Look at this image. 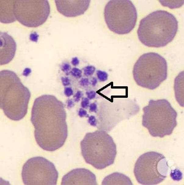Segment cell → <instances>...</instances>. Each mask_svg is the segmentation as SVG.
I'll use <instances>...</instances> for the list:
<instances>
[{
    "label": "cell",
    "mask_w": 184,
    "mask_h": 185,
    "mask_svg": "<svg viewBox=\"0 0 184 185\" xmlns=\"http://www.w3.org/2000/svg\"><path fill=\"white\" fill-rule=\"evenodd\" d=\"M71 64L74 66H77L79 64L80 61L77 57L72 58L71 62Z\"/></svg>",
    "instance_id": "cell-35"
},
{
    "label": "cell",
    "mask_w": 184,
    "mask_h": 185,
    "mask_svg": "<svg viewBox=\"0 0 184 185\" xmlns=\"http://www.w3.org/2000/svg\"><path fill=\"white\" fill-rule=\"evenodd\" d=\"M62 84L64 87H67L70 85V80L68 77H62L61 78Z\"/></svg>",
    "instance_id": "cell-29"
},
{
    "label": "cell",
    "mask_w": 184,
    "mask_h": 185,
    "mask_svg": "<svg viewBox=\"0 0 184 185\" xmlns=\"http://www.w3.org/2000/svg\"><path fill=\"white\" fill-rule=\"evenodd\" d=\"M79 84L80 86H81V87H87L89 86L90 83L88 79L87 78H82L80 80Z\"/></svg>",
    "instance_id": "cell-24"
},
{
    "label": "cell",
    "mask_w": 184,
    "mask_h": 185,
    "mask_svg": "<svg viewBox=\"0 0 184 185\" xmlns=\"http://www.w3.org/2000/svg\"><path fill=\"white\" fill-rule=\"evenodd\" d=\"M81 154L87 164L103 169L115 162L117 146L112 138L103 130L88 133L80 142Z\"/></svg>",
    "instance_id": "cell-4"
},
{
    "label": "cell",
    "mask_w": 184,
    "mask_h": 185,
    "mask_svg": "<svg viewBox=\"0 0 184 185\" xmlns=\"http://www.w3.org/2000/svg\"><path fill=\"white\" fill-rule=\"evenodd\" d=\"M60 68L61 70L65 72L67 75H69L70 74L71 66L68 63H63L61 65Z\"/></svg>",
    "instance_id": "cell-22"
},
{
    "label": "cell",
    "mask_w": 184,
    "mask_h": 185,
    "mask_svg": "<svg viewBox=\"0 0 184 185\" xmlns=\"http://www.w3.org/2000/svg\"><path fill=\"white\" fill-rule=\"evenodd\" d=\"M86 95H87V97H88L89 99L92 100L96 98V92L94 91H87Z\"/></svg>",
    "instance_id": "cell-32"
},
{
    "label": "cell",
    "mask_w": 184,
    "mask_h": 185,
    "mask_svg": "<svg viewBox=\"0 0 184 185\" xmlns=\"http://www.w3.org/2000/svg\"><path fill=\"white\" fill-rule=\"evenodd\" d=\"M39 38V35L36 32H32L30 36V40L34 42H38Z\"/></svg>",
    "instance_id": "cell-27"
},
{
    "label": "cell",
    "mask_w": 184,
    "mask_h": 185,
    "mask_svg": "<svg viewBox=\"0 0 184 185\" xmlns=\"http://www.w3.org/2000/svg\"><path fill=\"white\" fill-rule=\"evenodd\" d=\"M15 1H0V21L4 24H9L16 20L14 13Z\"/></svg>",
    "instance_id": "cell-14"
},
{
    "label": "cell",
    "mask_w": 184,
    "mask_h": 185,
    "mask_svg": "<svg viewBox=\"0 0 184 185\" xmlns=\"http://www.w3.org/2000/svg\"><path fill=\"white\" fill-rule=\"evenodd\" d=\"M78 115L80 117H88L89 115H88V112L86 110L83 108L80 109L78 113Z\"/></svg>",
    "instance_id": "cell-31"
},
{
    "label": "cell",
    "mask_w": 184,
    "mask_h": 185,
    "mask_svg": "<svg viewBox=\"0 0 184 185\" xmlns=\"http://www.w3.org/2000/svg\"><path fill=\"white\" fill-rule=\"evenodd\" d=\"M67 108L68 109L72 108H73L74 106V105H75L74 101L71 99H68L67 102Z\"/></svg>",
    "instance_id": "cell-34"
},
{
    "label": "cell",
    "mask_w": 184,
    "mask_h": 185,
    "mask_svg": "<svg viewBox=\"0 0 184 185\" xmlns=\"http://www.w3.org/2000/svg\"><path fill=\"white\" fill-rule=\"evenodd\" d=\"M178 29V21L173 14L157 10L141 20L137 34L139 39L145 46L160 48L174 40Z\"/></svg>",
    "instance_id": "cell-3"
},
{
    "label": "cell",
    "mask_w": 184,
    "mask_h": 185,
    "mask_svg": "<svg viewBox=\"0 0 184 185\" xmlns=\"http://www.w3.org/2000/svg\"><path fill=\"white\" fill-rule=\"evenodd\" d=\"M70 74L76 79H80L82 76V71L77 68H73L70 71Z\"/></svg>",
    "instance_id": "cell-21"
},
{
    "label": "cell",
    "mask_w": 184,
    "mask_h": 185,
    "mask_svg": "<svg viewBox=\"0 0 184 185\" xmlns=\"http://www.w3.org/2000/svg\"><path fill=\"white\" fill-rule=\"evenodd\" d=\"M143 111L142 126L153 137L170 135L177 126V112L166 99L150 100Z\"/></svg>",
    "instance_id": "cell-5"
},
{
    "label": "cell",
    "mask_w": 184,
    "mask_h": 185,
    "mask_svg": "<svg viewBox=\"0 0 184 185\" xmlns=\"http://www.w3.org/2000/svg\"><path fill=\"white\" fill-rule=\"evenodd\" d=\"M83 94L82 91H78L76 92V94L74 95L73 98H74V102H78L80 100L81 98L83 97Z\"/></svg>",
    "instance_id": "cell-26"
},
{
    "label": "cell",
    "mask_w": 184,
    "mask_h": 185,
    "mask_svg": "<svg viewBox=\"0 0 184 185\" xmlns=\"http://www.w3.org/2000/svg\"><path fill=\"white\" fill-rule=\"evenodd\" d=\"M97 79L96 77H93L91 80V85L93 87H95L97 84Z\"/></svg>",
    "instance_id": "cell-36"
},
{
    "label": "cell",
    "mask_w": 184,
    "mask_h": 185,
    "mask_svg": "<svg viewBox=\"0 0 184 185\" xmlns=\"http://www.w3.org/2000/svg\"><path fill=\"white\" fill-rule=\"evenodd\" d=\"M31 93L12 71L4 70L0 72L1 109L9 119L19 121L28 112Z\"/></svg>",
    "instance_id": "cell-2"
},
{
    "label": "cell",
    "mask_w": 184,
    "mask_h": 185,
    "mask_svg": "<svg viewBox=\"0 0 184 185\" xmlns=\"http://www.w3.org/2000/svg\"><path fill=\"white\" fill-rule=\"evenodd\" d=\"M167 76L166 60L156 53L143 54L134 66L133 76L136 83L148 89L157 88L166 80Z\"/></svg>",
    "instance_id": "cell-6"
},
{
    "label": "cell",
    "mask_w": 184,
    "mask_h": 185,
    "mask_svg": "<svg viewBox=\"0 0 184 185\" xmlns=\"http://www.w3.org/2000/svg\"><path fill=\"white\" fill-rule=\"evenodd\" d=\"M64 94L67 97H70L73 95V91L72 88L65 87L64 90Z\"/></svg>",
    "instance_id": "cell-30"
},
{
    "label": "cell",
    "mask_w": 184,
    "mask_h": 185,
    "mask_svg": "<svg viewBox=\"0 0 184 185\" xmlns=\"http://www.w3.org/2000/svg\"><path fill=\"white\" fill-rule=\"evenodd\" d=\"M14 13L16 20L28 28H38L47 21L50 7L46 0L15 1Z\"/></svg>",
    "instance_id": "cell-10"
},
{
    "label": "cell",
    "mask_w": 184,
    "mask_h": 185,
    "mask_svg": "<svg viewBox=\"0 0 184 185\" xmlns=\"http://www.w3.org/2000/svg\"><path fill=\"white\" fill-rule=\"evenodd\" d=\"M102 185H133L131 179L127 176L115 172L106 176L103 179Z\"/></svg>",
    "instance_id": "cell-15"
},
{
    "label": "cell",
    "mask_w": 184,
    "mask_h": 185,
    "mask_svg": "<svg viewBox=\"0 0 184 185\" xmlns=\"http://www.w3.org/2000/svg\"><path fill=\"white\" fill-rule=\"evenodd\" d=\"M184 71L181 72L176 77L175 80V96L176 100L181 107H184Z\"/></svg>",
    "instance_id": "cell-16"
},
{
    "label": "cell",
    "mask_w": 184,
    "mask_h": 185,
    "mask_svg": "<svg viewBox=\"0 0 184 185\" xmlns=\"http://www.w3.org/2000/svg\"><path fill=\"white\" fill-rule=\"evenodd\" d=\"M96 70V68L95 66H91V65L87 66L83 68L84 75L86 77H90L93 75L95 73Z\"/></svg>",
    "instance_id": "cell-19"
},
{
    "label": "cell",
    "mask_w": 184,
    "mask_h": 185,
    "mask_svg": "<svg viewBox=\"0 0 184 185\" xmlns=\"http://www.w3.org/2000/svg\"><path fill=\"white\" fill-rule=\"evenodd\" d=\"M88 123L90 124V125L93 127H97L98 124V120L95 116H89L88 117Z\"/></svg>",
    "instance_id": "cell-23"
},
{
    "label": "cell",
    "mask_w": 184,
    "mask_h": 185,
    "mask_svg": "<svg viewBox=\"0 0 184 185\" xmlns=\"http://www.w3.org/2000/svg\"><path fill=\"white\" fill-rule=\"evenodd\" d=\"M170 176L172 179L175 181H180L183 178V174L181 171L176 168L171 170Z\"/></svg>",
    "instance_id": "cell-18"
},
{
    "label": "cell",
    "mask_w": 184,
    "mask_h": 185,
    "mask_svg": "<svg viewBox=\"0 0 184 185\" xmlns=\"http://www.w3.org/2000/svg\"><path fill=\"white\" fill-rule=\"evenodd\" d=\"M169 167L165 156L155 151L141 155L136 162L134 173L139 184L157 185L163 182L168 174Z\"/></svg>",
    "instance_id": "cell-8"
},
{
    "label": "cell",
    "mask_w": 184,
    "mask_h": 185,
    "mask_svg": "<svg viewBox=\"0 0 184 185\" xmlns=\"http://www.w3.org/2000/svg\"><path fill=\"white\" fill-rule=\"evenodd\" d=\"M89 111L90 112H94V113H97L98 112V106L96 102H93L91 103L89 105Z\"/></svg>",
    "instance_id": "cell-28"
},
{
    "label": "cell",
    "mask_w": 184,
    "mask_h": 185,
    "mask_svg": "<svg viewBox=\"0 0 184 185\" xmlns=\"http://www.w3.org/2000/svg\"><path fill=\"white\" fill-rule=\"evenodd\" d=\"M96 74L98 79L100 82H105L108 80V74L106 72L101 70H98L96 72Z\"/></svg>",
    "instance_id": "cell-20"
},
{
    "label": "cell",
    "mask_w": 184,
    "mask_h": 185,
    "mask_svg": "<svg viewBox=\"0 0 184 185\" xmlns=\"http://www.w3.org/2000/svg\"><path fill=\"white\" fill-rule=\"evenodd\" d=\"M31 72L32 70L31 69L28 68H25L23 72V75L25 77H28L31 73Z\"/></svg>",
    "instance_id": "cell-33"
},
{
    "label": "cell",
    "mask_w": 184,
    "mask_h": 185,
    "mask_svg": "<svg viewBox=\"0 0 184 185\" xmlns=\"http://www.w3.org/2000/svg\"><path fill=\"white\" fill-rule=\"evenodd\" d=\"M104 17L108 28L111 31L119 35H125L135 28L137 12L130 1L112 0L106 5Z\"/></svg>",
    "instance_id": "cell-7"
},
{
    "label": "cell",
    "mask_w": 184,
    "mask_h": 185,
    "mask_svg": "<svg viewBox=\"0 0 184 185\" xmlns=\"http://www.w3.org/2000/svg\"><path fill=\"white\" fill-rule=\"evenodd\" d=\"M89 99L88 98H83L81 102V107L83 109H87L89 106Z\"/></svg>",
    "instance_id": "cell-25"
},
{
    "label": "cell",
    "mask_w": 184,
    "mask_h": 185,
    "mask_svg": "<svg viewBox=\"0 0 184 185\" xmlns=\"http://www.w3.org/2000/svg\"><path fill=\"white\" fill-rule=\"evenodd\" d=\"M58 176L54 164L41 157L28 159L23 165L21 172L23 184L26 185H55Z\"/></svg>",
    "instance_id": "cell-9"
},
{
    "label": "cell",
    "mask_w": 184,
    "mask_h": 185,
    "mask_svg": "<svg viewBox=\"0 0 184 185\" xmlns=\"http://www.w3.org/2000/svg\"><path fill=\"white\" fill-rule=\"evenodd\" d=\"M0 65L9 64L16 54L17 45L14 39L7 32H0Z\"/></svg>",
    "instance_id": "cell-13"
},
{
    "label": "cell",
    "mask_w": 184,
    "mask_h": 185,
    "mask_svg": "<svg viewBox=\"0 0 184 185\" xmlns=\"http://www.w3.org/2000/svg\"><path fill=\"white\" fill-rule=\"evenodd\" d=\"M61 184L98 185L96 175L84 168H76L70 171L63 176Z\"/></svg>",
    "instance_id": "cell-11"
},
{
    "label": "cell",
    "mask_w": 184,
    "mask_h": 185,
    "mask_svg": "<svg viewBox=\"0 0 184 185\" xmlns=\"http://www.w3.org/2000/svg\"><path fill=\"white\" fill-rule=\"evenodd\" d=\"M162 5L168 7L171 9H178L184 4V1H159Z\"/></svg>",
    "instance_id": "cell-17"
},
{
    "label": "cell",
    "mask_w": 184,
    "mask_h": 185,
    "mask_svg": "<svg viewBox=\"0 0 184 185\" xmlns=\"http://www.w3.org/2000/svg\"><path fill=\"white\" fill-rule=\"evenodd\" d=\"M67 117L64 103L55 96L43 95L35 99L31 121L40 147L53 152L64 146L68 134Z\"/></svg>",
    "instance_id": "cell-1"
},
{
    "label": "cell",
    "mask_w": 184,
    "mask_h": 185,
    "mask_svg": "<svg viewBox=\"0 0 184 185\" xmlns=\"http://www.w3.org/2000/svg\"><path fill=\"white\" fill-rule=\"evenodd\" d=\"M91 1H55L57 10L67 17H75L85 13L88 9Z\"/></svg>",
    "instance_id": "cell-12"
}]
</instances>
